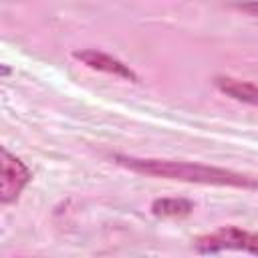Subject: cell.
Returning a JSON list of instances; mask_svg holds the SVG:
<instances>
[{"label":"cell","mask_w":258,"mask_h":258,"mask_svg":"<svg viewBox=\"0 0 258 258\" xmlns=\"http://www.w3.org/2000/svg\"><path fill=\"white\" fill-rule=\"evenodd\" d=\"M194 250L200 254H218L222 250H242L258 256V232L242 230L238 226H224L216 232L196 238Z\"/></svg>","instance_id":"cell-2"},{"label":"cell","mask_w":258,"mask_h":258,"mask_svg":"<svg viewBox=\"0 0 258 258\" xmlns=\"http://www.w3.org/2000/svg\"><path fill=\"white\" fill-rule=\"evenodd\" d=\"M73 56L77 60H81L83 64H87L89 69L109 73V75H115L119 79L137 83V75L129 69V64H125L123 60H119V58H115L107 52H101V50H95V48H85V50H75Z\"/></svg>","instance_id":"cell-4"},{"label":"cell","mask_w":258,"mask_h":258,"mask_svg":"<svg viewBox=\"0 0 258 258\" xmlns=\"http://www.w3.org/2000/svg\"><path fill=\"white\" fill-rule=\"evenodd\" d=\"M214 85L220 93L232 97L234 101L258 107V85L248 83V81H240V79H234V77H216Z\"/></svg>","instance_id":"cell-5"},{"label":"cell","mask_w":258,"mask_h":258,"mask_svg":"<svg viewBox=\"0 0 258 258\" xmlns=\"http://www.w3.org/2000/svg\"><path fill=\"white\" fill-rule=\"evenodd\" d=\"M32 179L30 169L22 159L12 155L8 149H2L0 153V204L8 206L18 200L22 189Z\"/></svg>","instance_id":"cell-3"},{"label":"cell","mask_w":258,"mask_h":258,"mask_svg":"<svg viewBox=\"0 0 258 258\" xmlns=\"http://www.w3.org/2000/svg\"><path fill=\"white\" fill-rule=\"evenodd\" d=\"M115 163L123 165L141 175L163 177L187 183H206V185H228L242 189H256L258 179L240 171L226 167L191 163V161H173V159H155V157H133V155H115Z\"/></svg>","instance_id":"cell-1"},{"label":"cell","mask_w":258,"mask_h":258,"mask_svg":"<svg viewBox=\"0 0 258 258\" xmlns=\"http://www.w3.org/2000/svg\"><path fill=\"white\" fill-rule=\"evenodd\" d=\"M236 8L242 10V12H246V14H250V16H258V0L240 2V4H236Z\"/></svg>","instance_id":"cell-7"},{"label":"cell","mask_w":258,"mask_h":258,"mask_svg":"<svg viewBox=\"0 0 258 258\" xmlns=\"http://www.w3.org/2000/svg\"><path fill=\"white\" fill-rule=\"evenodd\" d=\"M194 212V202L185 198H157L151 204V214L157 218H183Z\"/></svg>","instance_id":"cell-6"}]
</instances>
